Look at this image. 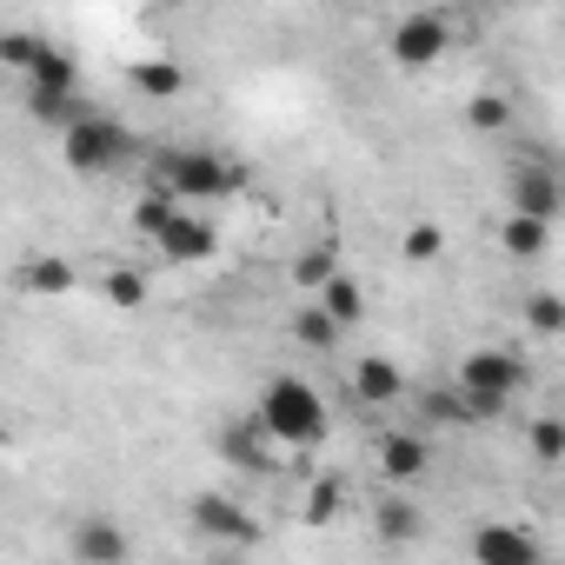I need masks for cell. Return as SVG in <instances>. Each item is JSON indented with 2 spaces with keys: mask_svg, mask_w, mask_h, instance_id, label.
<instances>
[{
  "mask_svg": "<svg viewBox=\"0 0 565 565\" xmlns=\"http://www.w3.org/2000/svg\"><path fill=\"white\" fill-rule=\"evenodd\" d=\"M0 61H8V67H28V74H34V67L47 61V47H41L34 34H0Z\"/></svg>",
  "mask_w": 565,
  "mask_h": 565,
  "instance_id": "obj_23",
  "label": "cell"
},
{
  "mask_svg": "<svg viewBox=\"0 0 565 565\" xmlns=\"http://www.w3.org/2000/svg\"><path fill=\"white\" fill-rule=\"evenodd\" d=\"M413 532H419V512H413L406 499H386V505H380V539H393V545H406Z\"/></svg>",
  "mask_w": 565,
  "mask_h": 565,
  "instance_id": "obj_20",
  "label": "cell"
},
{
  "mask_svg": "<svg viewBox=\"0 0 565 565\" xmlns=\"http://www.w3.org/2000/svg\"><path fill=\"white\" fill-rule=\"evenodd\" d=\"M512 213H525V220H539V226H545V220L558 213V180H552V173H545L539 160L512 173Z\"/></svg>",
  "mask_w": 565,
  "mask_h": 565,
  "instance_id": "obj_9",
  "label": "cell"
},
{
  "mask_svg": "<svg viewBox=\"0 0 565 565\" xmlns=\"http://www.w3.org/2000/svg\"><path fill=\"white\" fill-rule=\"evenodd\" d=\"M525 386V366L512 360V353H466L459 360V393H492V399H512Z\"/></svg>",
  "mask_w": 565,
  "mask_h": 565,
  "instance_id": "obj_4",
  "label": "cell"
},
{
  "mask_svg": "<svg viewBox=\"0 0 565 565\" xmlns=\"http://www.w3.org/2000/svg\"><path fill=\"white\" fill-rule=\"evenodd\" d=\"M353 393H360L366 406L399 399V366H393V360H360V366H353Z\"/></svg>",
  "mask_w": 565,
  "mask_h": 565,
  "instance_id": "obj_11",
  "label": "cell"
},
{
  "mask_svg": "<svg viewBox=\"0 0 565 565\" xmlns=\"http://www.w3.org/2000/svg\"><path fill=\"white\" fill-rule=\"evenodd\" d=\"M532 459H565V419H532Z\"/></svg>",
  "mask_w": 565,
  "mask_h": 565,
  "instance_id": "obj_27",
  "label": "cell"
},
{
  "mask_svg": "<svg viewBox=\"0 0 565 565\" xmlns=\"http://www.w3.org/2000/svg\"><path fill=\"white\" fill-rule=\"evenodd\" d=\"M472 558L479 565H539V545L525 525H479L472 532Z\"/></svg>",
  "mask_w": 565,
  "mask_h": 565,
  "instance_id": "obj_7",
  "label": "cell"
},
{
  "mask_svg": "<svg viewBox=\"0 0 565 565\" xmlns=\"http://www.w3.org/2000/svg\"><path fill=\"white\" fill-rule=\"evenodd\" d=\"M439 246H446V239H439V226H426V220H419V226H406V259H439Z\"/></svg>",
  "mask_w": 565,
  "mask_h": 565,
  "instance_id": "obj_30",
  "label": "cell"
},
{
  "mask_svg": "<svg viewBox=\"0 0 565 565\" xmlns=\"http://www.w3.org/2000/svg\"><path fill=\"white\" fill-rule=\"evenodd\" d=\"M239 180L246 173L233 160H213V153H193V147H167L153 160V193H173V200H220Z\"/></svg>",
  "mask_w": 565,
  "mask_h": 565,
  "instance_id": "obj_2",
  "label": "cell"
},
{
  "mask_svg": "<svg viewBox=\"0 0 565 565\" xmlns=\"http://www.w3.org/2000/svg\"><path fill=\"white\" fill-rule=\"evenodd\" d=\"M61 160H67L74 173H107V167L134 160V134H127L120 120L94 114V120H81V127H74L67 140H61Z\"/></svg>",
  "mask_w": 565,
  "mask_h": 565,
  "instance_id": "obj_3",
  "label": "cell"
},
{
  "mask_svg": "<svg viewBox=\"0 0 565 565\" xmlns=\"http://www.w3.org/2000/svg\"><path fill=\"white\" fill-rule=\"evenodd\" d=\"M134 226H140L147 239H160V233L173 226V193H147V200L134 206Z\"/></svg>",
  "mask_w": 565,
  "mask_h": 565,
  "instance_id": "obj_19",
  "label": "cell"
},
{
  "mask_svg": "<svg viewBox=\"0 0 565 565\" xmlns=\"http://www.w3.org/2000/svg\"><path fill=\"white\" fill-rule=\"evenodd\" d=\"M180 81H186V74H180L173 61H140V67H134V87H140V94H153V100L180 94Z\"/></svg>",
  "mask_w": 565,
  "mask_h": 565,
  "instance_id": "obj_14",
  "label": "cell"
},
{
  "mask_svg": "<svg viewBox=\"0 0 565 565\" xmlns=\"http://www.w3.org/2000/svg\"><path fill=\"white\" fill-rule=\"evenodd\" d=\"M28 279H34L41 294H67V287H74V266H67V259H34Z\"/></svg>",
  "mask_w": 565,
  "mask_h": 565,
  "instance_id": "obj_28",
  "label": "cell"
},
{
  "mask_svg": "<svg viewBox=\"0 0 565 565\" xmlns=\"http://www.w3.org/2000/svg\"><path fill=\"white\" fill-rule=\"evenodd\" d=\"M320 307H327V320H333V327H353L366 300H360V287H353V279H333V287L320 294Z\"/></svg>",
  "mask_w": 565,
  "mask_h": 565,
  "instance_id": "obj_16",
  "label": "cell"
},
{
  "mask_svg": "<svg viewBox=\"0 0 565 565\" xmlns=\"http://www.w3.org/2000/svg\"><path fill=\"white\" fill-rule=\"evenodd\" d=\"M294 333H300V347H320V353H327V347H333V333H340V327H333V320H327V307H307V313H300V320H294Z\"/></svg>",
  "mask_w": 565,
  "mask_h": 565,
  "instance_id": "obj_25",
  "label": "cell"
},
{
  "mask_svg": "<svg viewBox=\"0 0 565 565\" xmlns=\"http://www.w3.org/2000/svg\"><path fill=\"white\" fill-rule=\"evenodd\" d=\"M266 426L259 419H246V426H226V459H239V466H266Z\"/></svg>",
  "mask_w": 565,
  "mask_h": 565,
  "instance_id": "obj_15",
  "label": "cell"
},
{
  "mask_svg": "<svg viewBox=\"0 0 565 565\" xmlns=\"http://www.w3.org/2000/svg\"><path fill=\"white\" fill-rule=\"evenodd\" d=\"M259 426H266V439L320 446V439H327V406H320V393L300 386V380H273V386L259 393Z\"/></svg>",
  "mask_w": 565,
  "mask_h": 565,
  "instance_id": "obj_1",
  "label": "cell"
},
{
  "mask_svg": "<svg viewBox=\"0 0 565 565\" xmlns=\"http://www.w3.org/2000/svg\"><path fill=\"white\" fill-rule=\"evenodd\" d=\"M466 406H472V419H499L505 413V399H492V393H466Z\"/></svg>",
  "mask_w": 565,
  "mask_h": 565,
  "instance_id": "obj_31",
  "label": "cell"
},
{
  "mask_svg": "<svg viewBox=\"0 0 565 565\" xmlns=\"http://www.w3.org/2000/svg\"><path fill=\"white\" fill-rule=\"evenodd\" d=\"M466 120H472L479 134H499V127L512 120V100H505V94H472V107H466Z\"/></svg>",
  "mask_w": 565,
  "mask_h": 565,
  "instance_id": "obj_18",
  "label": "cell"
},
{
  "mask_svg": "<svg viewBox=\"0 0 565 565\" xmlns=\"http://www.w3.org/2000/svg\"><path fill=\"white\" fill-rule=\"evenodd\" d=\"M499 239H505V253H512V259H539V253H545V226H539V220H525V213H512Z\"/></svg>",
  "mask_w": 565,
  "mask_h": 565,
  "instance_id": "obj_13",
  "label": "cell"
},
{
  "mask_svg": "<svg viewBox=\"0 0 565 565\" xmlns=\"http://www.w3.org/2000/svg\"><path fill=\"white\" fill-rule=\"evenodd\" d=\"M74 558H81V565H120V558H127V532L94 512V519L74 525Z\"/></svg>",
  "mask_w": 565,
  "mask_h": 565,
  "instance_id": "obj_10",
  "label": "cell"
},
{
  "mask_svg": "<svg viewBox=\"0 0 565 565\" xmlns=\"http://www.w3.org/2000/svg\"><path fill=\"white\" fill-rule=\"evenodd\" d=\"M294 279H300V287H320V294H327V287H333V279H340V273H333V253H327V246H313V253H300V266H294Z\"/></svg>",
  "mask_w": 565,
  "mask_h": 565,
  "instance_id": "obj_22",
  "label": "cell"
},
{
  "mask_svg": "<svg viewBox=\"0 0 565 565\" xmlns=\"http://www.w3.org/2000/svg\"><path fill=\"white\" fill-rule=\"evenodd\" d=\"M193 525L206 532V539H233V545H246V539H259V525H253V512H239L226 492H200L193 499Z\"/></svg>",
  "mask_w": 565,
  "mask_h": 565,
  "instance_id": "obj_6",
  "label": "cell"
},
{
  "mask_svg": "<svg viewBox=\"0 0 565 565\" xmlns=\"http://www.w3.org/2000/svg\"><path fill=\"white\" fill-rule=\"evenodd\" d=\"M307 519H313V525L340 519V479H313V492H307Z\"/></svg>",
  "mask_w": 565,
  "mask_h": 565,
  "instance_id": "obj_26",
  "label": "cell"
},
{
  "mask_svg": "<svg viewBox=\"0 0 565 565\" xmlns=\"http://www.w3.org/2000/svg\"><path fill=\"white\" fill-rule=\"evenodd\" d=\"M213 246H220V233H213V220H193V213H173V226L160 233V259H173V266H193V259H213Z\"/></svg>",
  "mask_w": 565,
  "mask_h": 565,
  "instance_id": "obj_8",
  "label": "cell"
},
{
  "mask_svg": "<svg viewBox=\"0 0 565 565\" xmlns=\"http://www.w3.org/2000/svg\"><path fill=\"white\" fill-rule=\"evenodd\" d=\"M34 94H74V61L47 47V61L34 67Z\"/></svg>",
  "mask_w": 565,
  "mask_h": 565,
  "instance_id": "obj_17",
  "label": "cell"
},
{
  "mask_svg": "<svg viewBox=\"0 0 565 565\" xmlns=\"http://www.w3.org/2000/svg\"><path fill=\"white\" fill-rule=\"evenodd\" d=\"M426 439H413V433H393L386 446H380V466H386V479H419L426 472Z\"/></svg>",
  "mask_w": 565,
  "mask_h": 565,
  "instance_id": "obj_12",
  "label": "cell"
},
{
  "mask_svg": "<svg viewBox=\"0 0 565 565\" xmlns=\"http://www.w3.org/2000/svg\"><path fill=\"white\" fill-rule=\"evenodd\" d=\"M525 327L532 333H565V300L558 294H532L525 300Z\"/></svg>",
  "mask_w": 565,
  "mask_h": 565,
  "instance_id": "obj_21",
  "label": "cell"
},
{
  "mask_svg": "<svg viewBox=\"0 0 565 565\" xmlns=\"http://www.w3.org/2000/svg\"><path fill=\"white\" fill-rule=\"evenodd\" d=\"M107 300H114V307H140V300H147V279H140L134 266H114V273H107Z\"/></svg>",
  "mask_w": 565,
  "mask_h": 565,
  "instance_id": "obj_24",
  "label": "cell"
},
{
  "mask_svg": "<svg viewBox=\"0 0 565 565\" xmlns=\"http://www.w3.org/2000/svg\"><path fill=\"white\" fill-rule=\"evenodd\" d=\"M426 419H446V426H472V406H466V393H426Z\"/></svg>",
  "mask_w": 565,
  "mask_h": 565,
  "instance_id": "obj_29",
  "label": "cell"
},
{
  "mask_svg": "<svg viewBox=\"0 0 565 565\" xmlns=\"http://www.w3.org/2000/svg\"><path fill=\"white\" fill-rule=\"evenodd\" d=\"M439 54H446V21L439 14H406L393 28V61L399 67H433Z\"/></svg>",
  "mask_w": 565,
  "mask_h": 565,
  "instance_id": "obj_5",
  "label": "cell"
}]
</instances>
